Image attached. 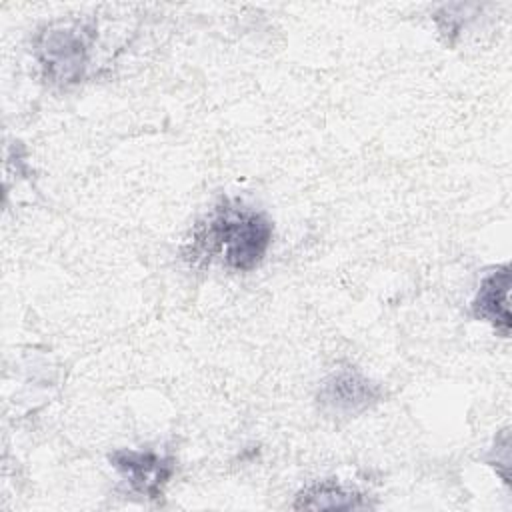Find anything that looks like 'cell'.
<instances>
[{
	"mask_svg": "<svg viewBox=\"0 0 512 512\" xmlns=\"http://www.w3.org/2000/svg\"><path fill=\"white\" fill-rule=\"evenodd\" d=\"M272 234L274 226L264 212L224 198L208 220L198 224L188 258L196 262L220 256L226 268L250 272L264 260Z\"/></svg>",
	"mask_w": 512,
	"mask_h": 512,
	"instance_id": "6da1fadb",
	"label": "cell"
},
{
	"mask_svg": "<svg viewBox=\"0 0 512 512\" xmlns=\"http://www.w3.org/2000/svg\"><path fill=\"white\" fill-rule=\"evenodd\" d=\"M88 32L80 26H58L40 32L34 44L36 58L44 76L60 86L74 84L82 78L88 62Z\"/></svg>",
	"mask_w": 512,
	"mask_h": 512,
	"instance_id": "7a4b0ae2",
	"label": "cell"
},
{
	"mask_svg": "<svg viewBox=\"0 0 512 512\" xmlns=\"http://www.w3.org/2000/svg\"><path fill=\"white\" fill-rule=\"evenodd\" d=\"M382 400V388L354 366L330 372L318 392V408L332 418H354Z\"/></svg>",
	"mask_w": 512,
	"mask_h": 512,
	"instance_id": "3957f363",
	"label": "cell"
},
{
	"mask_svg": "<svg viewBox=\"0 0 512 512\" xmlns=\"http://www.w3.org/2000/svg\"><path fill=\"white\" fill-rule=\"evenodd\" d=\"M108 460L136 494L150 500L162 496L164 486L170 482L176 468V460L172 456L158 454L154 450L120 448L114 450Z\"/></svg>",
	"mask_w": 512,
	"mask_h": 512,
	"instance_id": "277c9868",
	"label": "cell"
},
{
	"mask_svg": "<svg viewBox=\"0 0 512 512\" xmlns=\"http://www.w3.org/2000/svg\"><path fill=\"white\" fill-rule=\"evenodd\" d=\"M508 292H510V266L502 264L482 278L476 290V296L472 300L474 318L492 324L496 332L504 338L510 336Z\"/></svg>",
	"mask_w": 512,
	"mask_h": 512,
	"instance_id": "5b68a950",
	"label": "cell"
},
{
	"mask_svg": "<svg viewBox=\"0 0 512 512\" xmlns=\"http://www.w3.org/2000/svg\"><path fill=\"white\" fill-rule=\"evenodd\" d=\"M294 508L308 510H358L372 508L364 494L342 486L336 480H322L306 486L294 502Z\"/></svg>",
	"mask_w": 512,
	"mask_h": 512,
	"instance_id": "8992f818",
	"label": "cell"
}]
</instances>
